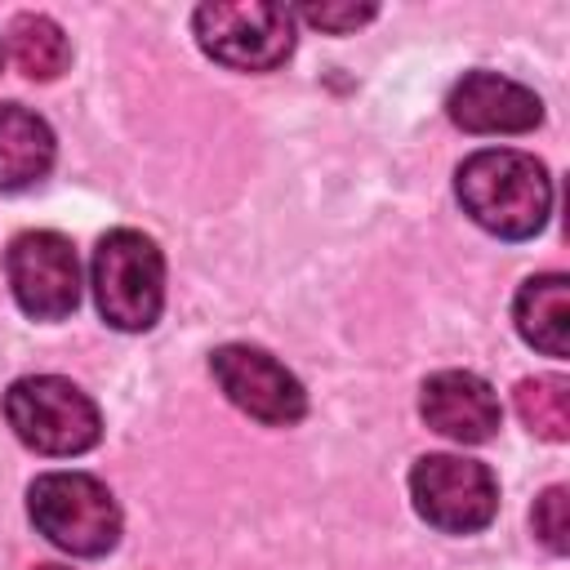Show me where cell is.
Listing matches in <instances>:
<instances>
[{"label":"cell","instance_id":"cell-13","mask_svg":"<svg viewBox=\"0 0 570 570\" xmlns=\"http://www.w3.org/2000/svg\"><path fill=\"white\" fill-rule=\"evenodd\" d=\"M9 49L27 80H58L71 62V45L62 27L45 13H18L9 27Z\"/></svg>","mask_w":570,"mask_h":570},{"label":"cell","instance_id":"cell-18","mask_svg":"<svg viewBox=\"0 0 570 570\" xmlns=\"http://www.w3.org/2000/svg\"><path fill=\"white\" fill-rule=\"evenodd\" d=\"M0 62H4V45H0Z\"/></svg>","mask_w":570,"mask_h":570},{"label":"cell","instance_id":"cell-1","mask_svg":"<svg viewBox=\"0 0 570 570\" xmlns=\"http://www.w3.org/2000/svg\"><path fill=\"white\" fill-rule=\"evenodd\" d=\"M454 191H459L463 214L503 240L539 236L552 209L548 169L534 156L512 151V147L472 151L454 174Z\"/></svg>","mask_w":570,"mask_h":570},{"label":"cell","instance_id":"cell-9","mask_svg":"<svg viewBox=\"0 0 570 570\" xmlns=\"http://www.w3.org/2000/svg\"><path fill=\"white\" fill-rule=\"evenodd\" d=\"M419 414L432 432L459 441V445H481L499 432L503 410L494 387L472 374V370H441L423 383L419 392Z\"/></svg>","mask_w":570,"mask_h":570},{"label":"cell","instance_id":"cell-8","mask_svg":"<svg viewBox=\"0 0 570 570\" xmlns=\"http://www.w3.org/2000/svg\"><path fill=\"white\" fill-rule=\"evenodd\" d=\"M209 370H214V383L223 387V396L267 428H289L307 414L303 383L263 347L223 343V347H214Z\"/></svg>","mask_w":570,"mask_h":570},{"label":"cell","instance_id":"cell-14","mask_svg":"<svg viewBox=\"0 0 570 570\" xmlns=\"http://www.w3.org/2000/svg\"><path fill=\"white\" fill-rule=\"evenodd\" d=\"M517 414L543 441H570V379L539 374L517 383Z\"/></svg>","mask_w":570,"mask_h":570},{"label":"cell","instance_id":"cell-3","mask_svg":"<svg viewBox=\"0 0 570 570\" xmlns=\"http://www.w3.org/2000/svg\"><path fill=\"white\" fill-rule=\"evenodd\" d=\"M4 419L27 450L53 454V459L85 454L102 436L98 405L89 401V392H80L62 374H27V379L9 383Z\"/></svg>","mask_w":570,"mask_h":570},{"label":"cell","instance_id":"cell-15","mask_svg":"<svg viewBox=\"0 0 570 570\" xmlns=\"http://www.w3.org/2000/svg\"><path fill=\"white\" fill-rule=\"evenodd\" d=\"M530 525H534V534L543 539L548 552H557V557L570 552V494H566V485H548L534 499Z\"/></svg>","mask_w":570,"mask_h":570},{"label":"cell","instance_id":"cell-16","mask_svg":"<svg viewBox=\"0 0 570 570\" xmlns=\"http://www.w3.org/2000/svg\"><path fill=\"white\" fill-rule=\"evenodd\" d=\"M298 18L312 22V27H321V31L343 36V31H356L361 22H370L374 18V4H303Z\"/></svg>","mask_w":570,"mask_h":570},{"label":"cell","instance_id":"cell-2","mask_svg":"<svg viewBox=\"0 0 570 570\" xmlns=\"http://www.w3.org/2000/svg\"><path fill=\"white\" fill-rule=\"evenodd\" d=\"M94 303L111 330L138 334L151 330L165 307V254L151 236L116 227L94 249Z\"/></svg>","mask_w":570,"mask_h":570},{"label":"cell","instance_id":"cell-7","mask_svg":"<svg viewBox=\"0 0 570 570\" xmlns=\"http://www.w3.org/2000/svg\"><path fill=\"white\" fill-rule=\"evenodd\" d=\"M9 289L31 321H62L80 303V263L67 236L58 232H22L4 254Z\"/></svg>","mask_w":570,"mask_h":570},{"label":"cell","instance_id":"cell-12","mask_svg":"<svg viewBox=\"0 0 570 570\" xmlns=\"http://www.w3.org/2000/svg\"><path fill=\"white\" fill-rule=\"evenodd\" d=\"M517 316V334L539 347L543 356H566V330H570V281L561 272H543L530 276L517 289L512 303Z\"/></svg>","mask_w":570,"mask_h":570},{"label":"cell","instance_id":"cell-4","mask_svg":"<svg viewBox=\"0 0 570 570\" xmlns=\"http://www.w3.org/2000/svg\"><path fill=\"white\" fill-rule=\"evenodd\" d=\"M31 525L71 557H107L120 539V508L89 472H45L27 490Z\"/></svg>","mask_w":570,"mask_h":570},{"label":"cell","instance_id":"cell-17","mask_svg":"<svg viewBox=\"0 0 570 570\" xmlns=\"http://www.w3.org/2000/svg\"><path fill=\"white\" fill-rule=\"evenodd\" d=\"M36 570H67V566H36Z\"/></svg>","mask_w":570,"mask_h":570},{"label":"cell","instance_id":"cell-10","mask_svg":"<svg viewBox=\"0 0 570 570\" xmlns=\"http://www.w3.org/2000/svg\"><path fill=\"white\" fill-rule=\"evenodd\" d=\"M445 111L468 134H525L543 120L539 94L499 71H468L450 89Z\"/></svg>","mask_w":570,"mask_h":570},{"label":"cell","instance_id":"cell-5","mask_svg":"<svg viewBox=\"0 0 570 570\" xmlns=\"http://www.w3.org/2000/svg\"><path fill=\"white\" fill-rule=\"evenodd\" d=\"M196 45L236 71H272L294 49V13L267 0H214L191 13Z\"/></svg>","mask_w":570,"mask_h":570},{"label":"cell","instance_id":"cell-6","mask_svg":"<svg viewBox=\"0 0 570 570\" xmlns=\"http://www.w3.org/2000/svg\"><path fill=\"white\" fill-rule=\"evenodd\" d=\"M414 512L445 534H476L499 512L494 472L463 454H423L410 468Z\"/></svg>","mask_w":570,"mask_h":570},{"label":"cell","instance_id":"cell-11","mask_svg":"<svg viewBox=\"0 0 570 570\" xmlns=\"http://www.w3.org/2000/svg\"><path fill=\"white\" fill-rule=\"evenodd\" d=\"M53 165V129L22 102H0V191L40 183Z\"/></svg>","mask_w":570,"mask_h":570}]
</instances>
